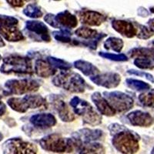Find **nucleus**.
<instances>
[{
  "instance_id": "nucleus-1",
  "label": "nucleus",
  "mask_w": 154,
  "mask_h": 154,
  "mask_svg": "<svg viewBox=\"0 0 154 154\" xmlns=\"http://www.w3.org/2000/svg\"><path fill=\"white\" fill-rule=\"evenodd\" d=\"M53 83L57 87L63 88L71 93H81L87 88L92 89L79 74L69 70H63V72L57 74L53 78Z\"/></svg>"
},
{
  "instance_id": "nucleus-2",
  "label": "nucleus",
  "mask_w": 154,
  "mask_h": 154,
  "mask_svg": "<svg viewBox=\"0 0 154 154\" xmlns=\"http://www.w3.org/2000/svg\"><path fill=\"white\" fill-rule=\"evenodd\" d=\"M137 135L123 126L116 131L112 143L116 149L122 153H135L139 149V143Z\"/></svg>"
},
{
  "instance_id": "nucleus-3",
  "label": "nucleus",
  "mask_w": 154,
  "mask_h": 154,
  "mask_svg": "<svg viewBox=\"0 0 154 154\" xmlns=\"http://www.w3.org/2000/svg\"><path fill=\"white\" fill-rule=\"evenodd\" d=\"M69 104L73 109L74 112L82 116L84 123L91 126H97L101 123L102 116L88 102L75 96L71 100Z\"/></svg>"
},
{
  "instance_id": "nucleus-4",
  "label": "nucleus",
  "mask_w": 154,
  "mask_h": 154,
  "mask_svg": "<svg viewBox=\"0 0 154 154\" xmlns=\"http://www.w3.org/2000/svg\"><path fill=\"white\" fill-rule=\"evenodd\" d=\"M41 147L46 151L53 152H71L74 151L72 139H66L57 133L48 135L39 141Z\"/></svg>"
},
{
  "instance_id": "nucleus-5",
  "label": "nucleus",
  "mask_w": 154,
  "mask_h": 154,
  "mask_svg": "<svg viewBox=\"0 0 154 154\" xmlns=\"http://www.w3.org/2000/svg\"><path fill=\"white\" fill-rule=\"evenodd\" d=\"M2 72L6 73L16 72V73L32 74V62L30 59L21 56H9L5 58L2 66Z\"/></svg>"
},
{
  "instance_id": "nucleus-6",
  "label": "nucleus",
  "mask_w": 154,
  "mask_h": 154,
  "mask_svg": "<svg viewBox=\"0 0 154 154\" xmlns=\"http://www.w3.org/2000/svg\"><path fill=\"white\" fill-rule=\"evenodd\" d=\"M103 96L116 112H126L133 108L134 104L133 99L131 96L122 92H104Z\"/></svg>"
},
{
  "instance_id": "nucleus-7",
  "label": "nucleus",
  "mask_w": 154,
  "mask_h": 154,
  "mask_svg": "<svg viewBox=\"0 0 154 154\" xmlns=\"http://www.w3.org/2000/svg\"><path fill=\"white\" fill-rule=\"evenodd\" d=\"M9 91L14 94L36 92L39 89V83L35 79H20V80H10L5 84Z\"/></svg>"
},
{
  "instance_id": "nucleus-8",
  "label": "nucleus",
  "mask_w": 154,
  "mask_h": 154,
  "mask_svg": "<svg viewBox=\"0 0 154 154\" xmlns=\"http://www.w3.org/2000/svg\"><path fill=\"white\" fill-rule=\"evenodd\" d=\"M90 80L98 86L107 89H112L119 86L121 77L119 74L116 72H105L93 75L90 77Z\"/></svg>"
},
{
  "instance_id": "nucleus-9",
  "label": "nucleus",
  "mask_w": 154,
  "mask_h": 154,
  "mask_svg": "<svg viewBox=\"0 0 154 154\" xmlns=\"http://www.w3.org/2000/svg\"><path fill=\"white\" fill-rule=\"evenodd\" d=\"M50 101L62 120L64 122H72L75 119V116L70 112L67 104L60 97L56 96H52Z\"/></svg>"
},
{
  "instance_id": "nucleus-10",
  "label": "nucleus",
  "mask_w": 154,
  "mask_h": 154,
  "mask_svg": "<svg viewBox=\"0 0 154 154\" xmlns=\"http://www.w3.org/2000/svg\"><path fill=\"white\" fill-rule=\"evenodd\" d=\"M80 22L82 24L90 26H99L106 20L107 17L95 11H82L79 13Z\"/></svg>"
},
{
  "instance_id": "nucleus-11",
  "label": "nucleus",
  "mask_w": 154,
  "mask_h": 154,
  "mask_svg": "<svg viewBox=\"0 0 154 154\" xmlns=\"http://www.w3.org/2000/svg\"><path fill=\"white\" fill-rule=\"evenodd\" d=\"M130 123L135 126H143L148 127L153 123L154 119L148 112H143L140 110H136L131 112L126 116Z\"/></svg>"
},
{
  "instance_id": "nucleus-12",
  "label": "nucleus",
  "mask_w": 154,
  "mask_h": 154,
  "mask_svg": "<svg viewBox=\"0 0 154 154\" xmlns=\"http://www.w3.org/2000/svg\"><path fill=\"white\" fill-rule=\"evenodd\" d=\"M7 143V149L12 153H36L37 152V148L34 144L21 140H10Z\"/></svg>"
},
{
  "instance_id": "nucleus-13",
  "label": "nucleus",
  "mask_w": 154,
  "mask_h": 154,
  "mask_svg": "<svg viewBox=\"0 0 154 154\" xmlns=\"http://www.w3.org/2000/svg\"><path fill=\"white\" fill-rule=\"evenodd\" d=\"M112 27L120 35L126 38H133L137 34V28L131 22L125 20H113Z\"/></svg>"
},
{
  "instance_id": "nucleus-14",
  "label": "nucleus",
  "mask_w": 154,
  "mask_h": 154,
  "mask_svg": "<svg viewBox=\"0 0 154 154\" xmlns=\"http://www.w3.org/2000/svg\"><path fill=\"white\" fill-rule=\"evenodd\" d=\"M26 29L32 33H35L40 40L46 42H50L51 36L49 33V29L42 22L28 21L26 23Z\"/></svg>"
},
{
  "instance_id": "nucleus-15",
  "label": "nucleus",
  "mask_w": 154,
  "mask_h": 154,
  "mask_svg": "<svg viewBox=\"0 0 154 154\" xmlns=\"http://www.w3.org/2000/svg\"><path fill=\"white\" fill-rule=\"evenodd\" d=\"M30 122L35 127L46 129L54 126L56 124V119L50 113H40L32 116Z\"/></svg>"
},
{
  "instance_id": "nucleus-16",
  "label": "nucleus",
  "mask_w": 154,
  "mask_h": 154,
  "mask_svg": "<svg viewBox=\"0 0 154 154\" xmlns=\"http://www.w3.org/2000/svg\"><path fill=\"white\" fill-rule=\"evenodd\" d=\"M92 100L94 103L100 113L107 116H112L116 114V110L111 106L107 100L100 93L96 92L92 95Z\"/></svg>"
},
{
  "instance_id": "nucleus-17",
  "label": "nucleus",
  "mask_w": 154,
  "mask_h": 154,
  "mask_svg": "<svg viewBox=\"0 0 154 154\" xmlns=\"http://www.w3.org/2000/svg\"><path fill=\"white\" fill-rule=\"evenodd\" d=\"M55 19L57 24L59 25L60 29H62V27L65 29H72L77 26L78 21L75 16L71 14L67 10L64 12H60L59 14L55 16Z\"/></svg>"
},
{
  "instance_id": "nucleus-18",
  "label": "nucleus",
  "mask_w": 154,
  "mask_h": 154,
  "mask_svg": "<svg viewBox=\"0 0 154 154\" xmlns=\"http://www.w3.org/2000/svg\"><path fill=\"white\" fill-rule=\"evenodd\" d=\"M103 132L100 130L82 129L73 135L75 138L79 139L82 143H91L100 140L103 137Z\"/></svg>"
},
{
  "instance_id": "nucleus-19",
  "label": "nucleus",
  "mask_w": 154,
  "mask_h": 154,
  "mask_svg": "<svg viewBox=\"0 0 154 154\" xmlns=\"http://www.w3.org/2000/svg\"><path fill=\"white\" fill-rule=\"evenodd\" d=\"M0 33L5 39L10 42H17L24 39L23 33L13 26H0Z\"/></svg>"
},
{
  "instance_id": "nucleus-20",
  "label": "nucleus",
  "mask_w": 154,
  "mask_h": 154,
  "mask_svg": "<svg viewBox=\"0 0 154 154\" xmlns=\"http://www.w3.org/2000/svg\"><path fill=\"white\" fill-rule=\"evenodd\" d=\"M35 71L37 75L42 77V78H48L56 74V69L53 68L52 66L43 60H38L35 62Z\"/></svg>"
},
{
  "instance_id": "nucleus-21",
  "label": "nucleus",
  "mask_w": 154,
  "mask_h": 154,
  "mask_svg": "<svg viewBox=\"0 0 154 154\" xmlns=\"http://www.w3.org/2000/svg\"><path fill=\"white\" fill-rule=\"evenodd\" d=\"M74 66L77 69L80 70L82 73L86 76H93L99 73V69L97 67L93 65L91 63L84 60H77L74 63Z\"/></svg>"
},
{
  "instance_id": "nucleus-22",
  "label": "nucleus",
  "mask_w": 154,
  "mask_h": 154,
  "mask_svg": "<svg viewBox=\"0 0 154 154\" xmlns=\"http://www.w3.org/2000/svg\"><path fill=\"white\" fill-rule=\"evenodd\" d=\"M29 109H38L45 107L47 109V102L39 95H28L25 96Z\"/></svg>"
},
{
  "instance_id": "nucleus-23",
  "label": "nucleus",
  "mask_w": 154,
  "mask_h": 154,
  "mask_svg": "<svg viewBox=\"0 0 154 154\" xmlns=\"http://www.w3.org/2000/svg\"><path fill=\"white\" fill-rule=\"evenodd\" d=\"M105 148L97 143H82L79 149V153H103Z\"/></svg>"
},
{
  "instance_id": "nucleus-24",
  "label": "nucleus",
  "mask_w": 154,
  "mask_h": 154,
  "mask_svg": "<svg viewBox=\"0 0 154 154\" xmlns=\"http://www.w3.org/2000/svg\"><path fill=\"white\" fill-rule=\"evenodd\" d=\"M130 57L147 58L154 60V48H135L130 51Z\"/></svg>"
},
{
  "instance_id": "nucleus-25",
  "label": "nucleus",
  "mask_w": 154,
  "mask_h": 154,
  "mask_svg": "<svg viewBox=\"0 0 154 154\" xmlns=\"http://www.w3.org/2000/svg\"><path fill=\"white\" fill-rule=\"evenodd\" d=\"M8 103L11 108L19 112H25L28 110L29 106L26 99L23 98H11L9 100Z\"/></svg>"
},
{
  "instance_id": "nucleus-26",
  "label": "nucleus",
  "mask_w": 154,
  "mask_h": 154,
  "mask_svg": "<svg viewBox=\"0 0 154 154\" xmlns=\"http://www.w3.org/2000/svg\"><path fill=\"white\" fill-rule=\"evenodd\" d=\"M123 41L116 37H109L104 42V47L106 49H111L116 53L121 52L123 48Z\"/></svg>"
},
{
  "instance_id": "nucleus-27",
  "label": "nucleus",
  "mask_w": 154,
  "mask_h": 154,
  "mask_svg": "<svg viewBox=\"0 0 154 154\" xmlns=\"http://www.w3.org/2000/svg\"><path fill=\"white\" fill-rule=\"evenodd\" d=\"M106 35H107L106 34L99 33L96 37L91 38V39H89V41H84V42H78V41L75 40V39H73L72 41H73L75 45H82V46L90 48V49H93V50H95V49H96L97 46H98L100 41H101L104 37L106 36Z\"/></svg>"
},
{
  "instance_id": "nucleus-28",
  "label": "nucleus",
  "mask_w": 154,
  "mask_h": 154,
  "mask_svg": "<svg viewBox=\"0 0 154 154\" xmlns=\"http://www.w3.org/2000/svg\"><path fill=\"white\" fill-rule=\"evenodd\" d=\"M126 83L128 87L137 91H145L150 89V86L148 83L137 79H127L126 80Z\"/></svg>"
},
{
  "instance_id": "nucleus-29",
  "label": "nucleus",
  "mask_w": 154,
  "mask_h": 154,
  "mask_svg": "<svg viewBox=\"0 0 154 154\" xmlns=\"http://www.w3.org/2000/svg\"><path fill=\"white\" fill-rule=\"evenodd\" d=\"M139 101L144 106L154 108V89L140 94L139 96Z\"/></svg>"
},
{
  "instance_id": "nucleus-30",
  "label": "nucleus",
  "mask_w": 154,
  "mask_h": 154,
  "mask_svg": "<svg viewBox=\"0 0 154 154\" xmlns=\"http://www.w3.org/2000/svg\"><path fill=\"white\" fill-rule=\"evenodd\" d=\"M47 61L55 69H59L61 70H69L71 69V65L69 63L61 59L49 56L47 58Z\"/></svg>"
},
{
  "instance_id": "nucleus-31",
  "label": "nucleus",
  "mask_w": 154,
  "mask_h": 154,
  "mask_svg": "<svg viewBox=\"0 0 154 154\" xmlns=\"http://www.w3.org/2000/svg\"><path fill=\"white\" fill-rule=\"evenodd\" d=\"M75 34L78 37H80L82 38L91 39L96 37L99 33L96 30L93 29L88 28V27H80L75 30Z\"/></svg>"
},
{
  "instance_id": "nucleus-32",
  "label": "nucleus",
  "mask_w": 154,
  "mask_h": 154,
  "mask_svg": "<svg viewBox=\"0 0 154 154\" xmlns=\"http://www.w3.org/2000/svg\"><path fill=\"white\" fill-rule=\"evenodd\" d=\"M71 32L68 30L67 29H62L59 30V31L53 32V35L56 40L59 42H64V43H67V42H70L72 41L71 39Z\"/></svg>"
},
{
  "instance_id": "nucleus-33",
  "label": "nucleus",
  "mask_w": 154,
  "mask_h": 154,
  "mask_svg": "<svg viewBox=\"0 0 154 154\" xmlns=\"http://www.w3.org/2000/svg\"><path fill=\"white\" fill-rule=\"evenodd\" d=\"M137 36L141 39H147L152 37L154 34V31L151 28L143 26V25L137 24Z\"/></svg>"
},
{
  "instance_id": "nucleus-34",
  "label": "nucleus",
  "mask_w": 154,
  "mask_h": 154,
  "mask_svg": "<svg viewBox=\"0 0 154 154\" xmlns=\"http://www.w3.org/2000/svg\"><path fill=\"white\" fill-rule=\"evenodd\" d=\"M134 64L138 68L143 69H152L154 68L152 60H149L147 58H137L134 60Z\"/></svg>"
},
{
  "instance_id": "nucleus-35",
  "label": "nucleus",
  "mask_w": 154,
  "mask_h": 154,
  "mask_svg": "<svg viewBox=\"0 0 154 154\" xmlns=\"http://www.w3.org/2000/svg\"><path fill=\"white\" fill-rule=\"evenodd\" d=\"M101 57L105 58V59H107V60H112V61H116V62H124L127 61L128 58L127 56H125L124 54H112V53H103V52H100L99 53Z\"/></svg>"
},
{
  "instance_id": "nucleus-36",
  "label": "nucleus",
  "mask_w": 154,
  "mask_h": 154,
  "mask_svg": "<svg viewBox=\"0 0 154 154\" xmlns=\"http://www.w3.org/2000/svg\"><path fill=\"white\" fill-rule=\"evenodd\" d=\"M24 13L31 18H39L42 16V12L40 9L35 5H29L24 11Z\"/></svg>"
},
{
  "instance_id": "nucleus-37",
  "label": "nucleus",
  "mask_w": 154,
  "mask_h": 154,
  "mask_svg": "<svg viewBox=\"0 0 154 154\" xmlns=\"http://www.w3.org/2000/svg\"><path fill=\"white\" fill-rule=\"evenodd\" d=\"M127 73L131 74V75H138V76H143L146 78L148 80H149L150 82H153L154 79L153 77H152V75H150L149 73H146V72H143V71H137V70H134V69H131V70H128Z\"/></svg>"
},
{
  "instance_id": "nucleus-38",
  "label": "nucleus",
  "mask_w": 154,
  "mask_h": 154,
  "mask_svg": "<svg viewBox=\"0 0 154 154\" xmlns=\"http://www.w3.org/2000/svg\"><path fill=\"white\" fill-rule=\"evenodd\" d=\"M18 23L17 19L12 17H0V25L2 26H14Z\"/></svg>"
},
{
  "instance_id": "nucleus-39",
  "label": "nucleus",
  "mask_w": 154,
  "mask_h": 154,
  "mask_svg": "<svg viewBox=\"0 0 154 154\" xmlns=\"http://www.w3.org/2000/svg\"><path fill=\"white\" fill-rule=\"evenodd\" d=\"M44 20L49 25H50L51 26H53V28L60 29L59 25L57 24V23L56 22V19H55V16L53 14H48L46 15L45 17H44Z\"/></svg>"
},
{
  "instance_id": "nucleus-40",
  "label": "nucleus",
  "mask_w": 154,
  "mask_h": 154,
  "mask_svg": "<svg viewBox=\"0 0 154 154\" xmlns=\"http://www.w3.org/2000/svg\"><path fill=\"white\" fill-rule=\"evenodd\" d=\"M10 5L16 7H21L24 5V0H7Z\"/></svg>"
},
{
  "instance_id": "nucleus-41",
  "label": "nucleus",
  "mask_w": 154,
  "mask_h": 154,
  "mask_svg": "<svg viewBox=\"0 0 154 154\" xmlns=\"http://www.w3.org/2000/svg\"><path fill=\"white\" fill-rule=\"evenodd\" d=\"M148 24H149V26H150L151 29H154V19H150V20L148 22Z\"/></svg>"
},
{
  "instance_id": "nucleus-42",
  "label": "nucleus",
  "mask_w": 154,
  "mask_h": 154,
  "mask_svg": "<svg viewBox=\"0 0 154 154\" xmlns=\"http://www.w3.org/2000/svg\"><path fill=\"white\" fill-rule=\"evenodd\" d=\"M152 152V153H154V148H153V149H152V152Z\"/></svg>"
},
{
  "instance_id": "nucleus-43",
  "label": "nucleus",
  "mask_w": 154,
  "mask_h": 154,
  "mask_svg": "<svg viewBox=\"0 0 154 154\" xmlns=\"http://www.w3.org/2000/svg\"><path fill=\"white\" fill-rule=\"evenodd\" d=\"M152 44H153V45H154V42H152Z\"/></svg>"
}]
</instances>
